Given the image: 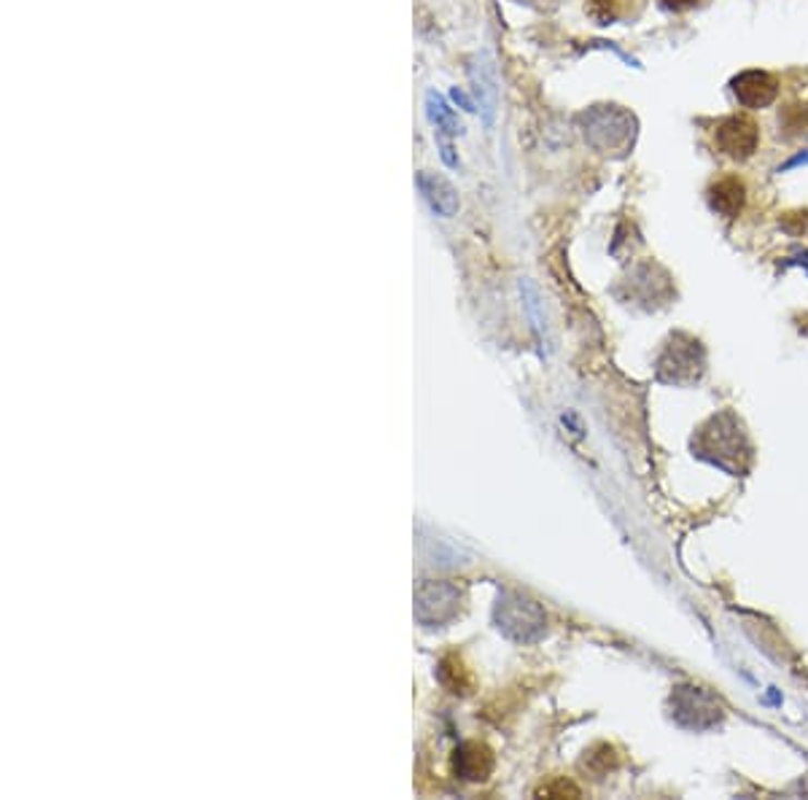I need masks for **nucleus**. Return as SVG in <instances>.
I'll use <instances>...</instances> for the list:
<instances>
[{
	"label": "nucleus",
	"instance_id": "nucleus-1",
	"mask_svg": "<svg viewBox=\"0 0 808 800\" xmlns=\"http://www.w3.org/2000/svg\"><path fill=\"white\" fill-rule=\"evenodd\" d=\"M584 138L599 151H628L636 138V119L617 106H601L584 113Z\"/></svg>",
	"mask_w": 808,
	"mask_h": 800
},
{
	"label": "nucleus",
	"instance_id": "nucleus-2",
	"mask_svg": "<svg viewBox=\"0 0 808 800\" xmlns=\"http://www.w3.org/2000/svg\"><path fill=\"white\" fill-rule=\"evenodd\" d=\"M714 143L725 157L744 162L752 157L760 146V124L755 122L749 113H733V117L722 119L717 133H714Z\"/></svg>",
	"mask_w": 808,
	"mask_h": 800
},
{
	"label": "nucleus",
	"instance_id": "nucleus-3",
	"mask_svg": "<svg viewBox=\"0 0 808 800\" xmlns=\"http://www.w3.org/2000/svg\"><path fill=\"white\" fill-rule=\"evenodd\" d=\"M458 602H461L458 587L448 585V582H429V585L418 587L415 593V617L429 628L443 626L458 613Z\"/></svg>",
	"mask_w": 808,
	"mask_h": 800
},
{
	"label": "nucleus",
	"instance_id": "nucleus-4",
	"mask_svg": "<svg viewBox=\"0 0 808 800\" xmlns=\"http://www.w3.org/2000/svg\"><path fill=\"white\" fill-rule=\"evenodd\" d=\"M498 604H504V607L515 613V617L507 613H498V628H504L509 637L520 639V642H531V639H536L539 633H542L544 617L542 613H539L536 604L526 602V598H520V596L504 598V602H498Z\"/></svg>",
	"mask_w": 808,
	"mask_h": 800
},
{
	"label": "nucleus",
	"instance_id": "nucleus-5",
	"mask_svg": "<svg viewBox=\"0 0 808 800\" xmlns=\"http://www.w3.org/2000/svg\"><path fill=\"white\" fill-rule=\"evenodd\" d=\"M733 95L744 108H768L779 97V78L768 71H744L733 78Z\"/></svg>",
	"mask_w": 808,
	"mask_h": 800
},
{
	"label": "nucleus",
	"instance_id": "nucleus-6",
	"mask_svg": "<svg viewBox=\"0 0 808 800\" xmlns=\"http://www.w3.org/2000/svg\"><path fill=\"white\" fill-rule=\"evenodd\" d=\"M747 203V184L738 175H722L709 186V205L725 219H736Z\"/></svg>",
	"mask_w": 808,
	"mask_h": 800
},
{
	"label": "nucleus",
	"instance_id": "nucleus-7",
	"mask_svg": "<svg viewBox=\"0 0 808 800\" xmlns=\"http://www.w3.org/2000/svg\"><path fill=\"white\" fill-rule=\"evenodd\" d=\"M418 189H421L423 199L429 203V208L437 216H456L458 210V194L443 175L434 173H421L418 175Z\"/></svg>",
	"mask_w": 808,
	"mask_h": 800
},
{
	"label": "nucleus",
	"instance_id": "nucleus-8",
	"mask_svg": "<svg viewBox=\"0 0 808 800\" xmlns=\"http://www.w3.org/2000/svg\"><path fill=\"white\" fill-rule=\"evenodd\" d=\"M472 84H474V95H478L480 108H483L485 124L494 122L496 113V78H494V68L485 57H478L472 68Z\"/></svg>",
	"mask_w": 808,
	"mask_h": 800
},
{
	"label": "nucleus",
	"instance_id": "nucleus-9",
	"mask_svg": "<svg viewBox=\"0 0 808 800\" xmlns=\"http://www.w3.org/2000/svg\"><path fill=\"white\" fill-rule=\"evenodd\" d=\"M456 768L463 779L480 781L491 774L494 768V757H491L489 747L483 744H463L461 752H456Z\"/></svg>",
	"mask_w": 808,
	"mask_h": 800
},
{
	"label": "nucleus",
	"instance_id": "nucleus-10",
	"mask_svg": "<svg viewBox=\"0 0 808 800\" xmlns=\"http://www.w3.org/2000/svg\"><path fill=\"white\" fill-rule=\"evenodd\" d=\"M426 108H429V119H432V124L437 128L439 135H450V138L453 135H461V130H463L461 122H458L453 108L437 93H429Z\"/></svg>",
	"mask_w": 808,
	"mask_h": 800
},
{
	"label": "nucleus",
	"instance_id": "nucleus-11",
	"mask_svg": "<svg viewBox=\"0 0 808 800\" xmlns=\"http://www.w3.org/2000/svg\"><path fill=\"white\" fill-rule=\"evenodd\" d=\"M779 122L784 124V130H787L789 135L806 133V130H808V106H806V102H793V106L784 108L782 117H779Z\"/></svg>",
	"mask_w": 808,
	"mask_h": 800
},
{
	"label": "nucleus",
	"instance_id": "nucleus-12",
	"mask_svg": "<svg viewBox=\"0 0 808 800\" xmlns=\"http://www.w3.org/2000/svg\"><path fill=\"white\" fill-rule=\"evenodd\" d=\"M584 9L599 25H612L620 16V0H588Z\"/></svg>",
	"mask_w": 808,
	"mask_h": 800
},
{
	"label": "nucleus",
	"instance_id": "nucleus-13",
	"mask_svg": "<svg viewBox=\"0 0 808 800\" xmlns=\"http://www.w3.org/2000/svg\"><path fill=\"white\" fill-rule=\"evenodd\" d=\"M661 3L672 11H687V9H696L701 0H661Z\"/></svg>",
	"mask_w": 808,
	"mask_h": 800
}]
</instances>
